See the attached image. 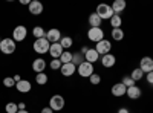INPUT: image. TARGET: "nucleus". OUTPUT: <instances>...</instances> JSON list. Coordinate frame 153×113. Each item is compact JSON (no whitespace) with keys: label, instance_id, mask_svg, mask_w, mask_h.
<instances>
[{"label":"nucleus","instance_id":"473e14b6","mask_svg":"<svg viewBox=\"0 0 153 113\" xmlns=\"http://www.w3.org/2000/svg\"><path fill=\"white\" fill-rule=\"evenodd\" d=\"M3 86H5V87H8V89H9V87H14V86H16V81H14V78L6 77V78L3 80Z\"/></svg>","mask_w":153,"mask_h":113},{"label":"nucleus","instance_id":"a211bd4d","mask_svg":"<svg viewBox=\"0 0 153 113\" xmlns=\"http://www.w3.org/2000/svg\"><path fill=\"white\" fill-rule=\"evenodd\" d=\"M98 58H100V54L95 51V49H91V47H89V51L84 54V61L91 63V64H94L95 61H98Z\"/></svg>","mask_w":153,"mask_h":113},{"label":"nucleus","instance_id":"f03ea898","mask_svg":"<svg viewBox=\"0 0 153 113\" xmlns=\"http://www.w3.org/2000/svg\"><path fill=\"white\" fill-rule=\"evenodd\" d=\"M97 14L101 17V20H110L113 17V11H112L110 5L101 3V5L97 6Z\"/></svg>","mask_w":153,"mask_h":113},{"label":"nucleus","instance_id":"bb28decb","mask_svg":"<svg viewBox=\"0 0 153 113\" xmlns=\"http://www.w3.org/2000/svg\"><path fill=\"white\" fill-rule=\"evenodd\" d=\"M48 81H49V78H48V75H46V73L42 72V73H37V75H35V83H37V84L45 86Z\"/></svg>","mask_w":153,"mask_h":113},{"label":"nucleus","instance_id":"423d86ee","mask_svg":"<svg viewBox=\"0 0 153 113\" xmlns=\"http://www.w3.org/2000/svg\"><path fill=\"white\" fill-rule=\"evenodd\" d=\"M28 35V29L23 26V24H19V26L14 28V31H12V40H14L16 43L19 41H23L25 38H26Z\"/></svg>","mask_w":153,"mask_h":113},{"label":"nucleus","instance_id":"c756f323","mask_svg":"<svg viewBox=\"0 0 153 113\" xmlns=\"http://www.w3.org/2000/svg\"><path fill=\"white\" fill-rule=\"evenodd\" d=\"M5 110H6V113H17L19 112V106L16 103H8L5 106Z\"/></svg>","mask_w":153,"mask_h":113},{"label":"nucleus","instance_id":"4c0bfd02","mask_svg":"<svg viewBox=\"0 0 153 113\" xmlns=\"http://www.w3.org/2000/svg\"><path fill=\"white\" fill-rule=\"evenodd\" d=\"M118 113H130V112H129V109H127V107H121L118 110Z\"/></svg>","mask_w":153,"mask_h":113},{"label":"nucleus","instance_id":"1a4fd4ad","mask_svg":"<svg viewBox=\"0 0 153 113\" xmlns=\"http://www.w3.org/2000/svg\"><path fill=\"white\" fill-rule=\"evenodd\" d=\"M139 69L144 73H150L153 72V58L152 57H143L139 61Z\"/></svg>","mask_w":153,"mask_h":113},{"label":"nucleus","instance_id":"37998d69","mask_svg":"<svg viewBox=\"0 0 153 113\" xmlns=\"http://www.w3.org/2000/svg\"><path fill=\"white\" fill-rule=\"evenodd\" d=\"M0 41H2V38H0Z\"/></svg>","mask_w":153,"mask_h":113},{"label":"nucleus","instance_id":"2f4dec72","mask_svg":"<svg viewBox=\"0 0 153 113\" xmlns=\"http://www.w3.org/2000/svg\"><path fill=\"white\" fill-rule=\"evenodd\" d=\"M61 61L60 60H52V61H51V69H52V70H60L61 69Z\"/></svg>","mask_w":153,"mask_h":113},{"label":"nucleus","instance_id":"7ed1b4c3","mask_svg":"<svg viewBox=\"0 0 153 113\" xmlns=\"http://www.w3.org/2000/svg\"><path fill=\"white\" fill-rule=\"evenodd\" d=\"M87 38L94 43H100L101 40H104V31L101 28H91L87 31Z\"/></svg>","mask_w":153,"mask_h":113},{"label":"nucleus","instance_id":"ea45409f","mask_svg":"<svg viewBox=\"0 0 153 113\" xmlns=\"http://www.w3.org/2000/svg\"><path fill=\"white\" fill-rule=\"evenodd\" d=\"M87 51H89V47H87V46H83V47H81V51H80V52H81V54L84 55V54H86Z\"/></svg>","mask_w":153,"mask_h":113},{"label":"nucleus","instance_id":"412c9836","mask_svg":"<svg viewBox=\"0 0 153 113\" xmlns=\"http://www.w3.org/2000/svg\"><path fill=\"white\" fill-rule=\"evenodd\" d=\"M101 23H103V20H101V17L97 12H92L89 16V24H91V28H101Z\"/></svg>","mask_w":153,"mask_h":113},{"label":"nucleus","instance_id":"7c9ffc66","mask_svg":"<svg viewBox=\"0 0 153 113\" xmlns=\"http://www.w3.org/2000/svg\"><path fill=\"white\" fill-rule=\"evenodd\" d=\"M89 81H91V84L97 86V84L101 83V77H100V75H97V73H94V75H91V77H89Z\"/></svg>","mask_w":153,"mask_h":113},{"label":"nucleus","instance_id":"79ce46f5","mask_svg":"<svg viewBox=\"0 0 153 113\" xmlns=\"http://www.w3.org/2000/svg\"><path fill=\"white\" fill-rule=\"evenodd\" d=\"M17 113H29V112H28V110H19Z\"/></svg>","mask_w":153,"mask_h":113},{"label":"nucleus","instance_id":"cd10ccee","mask_svg":"<svg viewBox=\"0 0 153 113\" xmlns=\"http://www.w3.org/2000/svg\"><path fill=\"white\" fill-rule=\"evenodd\" d=\"M60 44H61V47H63V49H69V47L74 44V40L71 38V37H61Z\"/></svg>","mask_w":153,"mask_h":113},{"label":"nucleus","instance_id":"f257e3e1","mask_svg":"<svg viewBox=\"0 0 153 113\" xmlns=\"http://www.w3.org/2000/svg\"><path fill=\"white\" fill-rule=\"evenodd\" d=\"M0 52H3L5 55H11L16 52V41L12 38H3L0 41Z\"/></svg>","mask_w":153,"mask_h":113},{"label":"nucleus","instance_id":"f704fd0d","mask_svg":"<svg viewBox=\"0 0 153 113\" xmlns=\"http://www.w3.org/2000/svg\"><path fill=\"white\" fill-rule=\"evenodd\" d=\"M146 80H147V83H149L150 86H153V72L146 73Z\"/></svg>","mask_w":153,"mask_h":113},{"label":"nucleus","instance_id":"58836bf2","mask_svg":"<svg viewBox=\"0 0 153 113\" xmlns=\"http://www.w3.org/2000/svg\"><path fill=\"white\" fill-rule=\"evenodd\" d=\"M12 78H14V81H16V84H17L19 81H22V77H20V75H19V73L16 75V77H12Z\"/></svg>","mask_w":153,"mask_h":113},{"label":"nucleus","instance_id":"4468645a","mask_svg":"<svg viewBox=\"0 0 153 113\" xmlns=\"http://www.w3.org/2000/svg\"><path fill=\"white\" fill-rule=\"evenodd\" d=\"M115 63H117V58H115L113 54H106V55L101 57V64L104 67H113Z\"/></svg>","mask_w":153,"mask_h":113},{"label":"nucleus","instance_id":"2eb2a0df","mask_svg":"<svg viewBox=\"0 0 153 113\" xmlns=\"http://www.w3.org/2000/svg\"><path fill=\"white\" fill-rule=\"evenodd\" d=\"M75 70H76V66H75V64H72V63L63 64V66H61V69H60V72H61L63 77H72V75L75 73Z\"/></svg>","mask_w":153,"mask_h":113},{"label":"nucleus","instance_id":"c85d7f7f","mask_svg":"<svg viewBox=\"0 0 153 113\" xmlns=\"http://www.w3.org/2000/svg\"><path fill=\"white\" fill-rule=\"evenodd\" d=\"M60 61H61V64H68V63H72V52L65 51V52L61 54V57H60Z\"/></svg>","mask_w":153,"mask_h":113},{"label":"nucleus","instance_id":"72a5a7b5","mask_svg":"<svg viewBox=\"0 0 153 113\" xmlns=\"http://www.w3.org/2000/svg\"><path fill=\"white\" fill-rule=\"evenodd\" d=\"M126 87H132V86H135V81L130 78V77H123V81H121Z\"/></svg>","mask_w":153,"mask_h":113},{"label":"nucleus","instance_id":"f8f14e48","mask_svg":"<svg viewBox=\"0 0 153 113\" xmlns=\"http://www.w3.org/2000/svg\"><path fill=\"white\" fill-rule=\"evenodd\" d=\"M126 0H115V2L110 5V8H112V11H113V14H117V16H120L121 12L126 9Z\"/></svg>","mask_w":153,"mask_h":113},{"label":"nucleus","instance_id":"dca6fc26","mask_svg":"<svg viewBox=\"0 0 153 113\" xmlns=\"http://www.w3.org/2000/svg\"><path fill=\"white\" fill-rule=\"evenodd\" d=\"M126 95L129 96L130 99H138V98H141L143 92H141V89H139L138 86H132V87H127Z\"/></svg>","mask_w":153,"mask_h":113},{"label":"nucleus","instance_id":"ddd939ff","mask_svg":"<svg viewBox=\"0 0 153 113\" xmlns=\"http://www.w3.org/2000/svg\"><path fill=\"white\" fill-rule=\"evenodd\" d=\"M29 12L32 16H40L43 12V5L38 2V0H32L29 3Z\"/></svg>","mask_w":153,"mask_h":113},{"label":"nucleus","instance_id":"39448f33","mask_svg":"<svg viewBox=\"0 0 153 113\" xmlns=\"http://www.w3.org/2000/svg\"><path fill=\"white\" fill-rule=\"evenodd\" d=\"M49 107L52 109L54 112H60L65 109V98L61 95H54L52 98L49 99Z\"/></svg>","mask_w":153,"mask_h":113},{"label":"nucleus","instance_id":"0eeeda50","mask_svg":"<svg viewBox=\"0 0 153 113\" xmlns=\"http://www.w3.org/2000/svg\"><path fill=\"white\" fill-rule=\"evenodd\" d=\"M76 70H78V75L83 78H89L91 75H94V64H91V63H81V64L76 67Z\"/></svg>","mask_w":153,"mask_h":113},{"label":"nucleus","instance_id":"a19ab883","mask_svg":"<svg viewBox=\"0 0 153 113\" xmlns=\"http://www.w3.org/2000/svg\"><path fill=\"white\" fill-rule=\"evenodd\" d=\"M20 3H22V5H28V6H29V3H31V0H22Z\"/></svg>","mask_w":153,"mask_h":113},{"label":"nucleus","instance_id":"9d476101","mask_svg":"<svg viewBox=\"0 0 153 113\" xmlns=\"http://www.w3.org/2000/svg\"><path fill=\"white\" fill-rule=\"evenodd\" d=\"M61 32L58 31V29H49L48 32H46V40L51 43V44H54V43H60V40H61Z\"/></svg>","mask_w":153,"mask_h":113},{"label":"nucleus","instance_id":"9b49d317","mask_svg":"<svg viewBox=\"0 0 153 113\" xmlns=\"http://www.w3.org/2000/svg\"><path fill=\"white\" fill-rule=\"evenodd\" d=\"M63 52L65 51H63V47H61L60 43H54V44H51V47H49V54H51V57H52V60H60Z\"/></svg>","mask_w":153,"mask_h":113},{"label":"nucleus","instance_id":"b1692460","mask_svg":"<svg viewBox=\"0 0 153 113\" xmlns=\"http://www.w3.org/2000/svg\"><path fill=\"white\" fill-rule=\"evenodd\" d=\"M32 35L35 37V40H40V38H45L46 37V32H45V29L42 26H35L32 29Z\"/></svg>","mask_w":153,"mask_h":113},{"label":"nucleus","instance_id":"f3484780","mask_svg":"<svg viewBox=\"0 0 153 113\" xmlns=\"http://www.w3.org/2000/svg\"><path fill=\"white\" fill-rule=\"evenodd\" d=\"M45 69H46V61L43 58H37L32 61V70L35 73H42Z\"/></svg>","mask_w":153,"mask_h":113},{"label":"nucleus","instance_id":"6ab92c4d","mask_svg":"<svg viewBox=\"0 0 153 113\" xmlns=\"http://www.w3.org/2000/svg\"><path fill=\"white\" fill-rule=\"evenodd\" d=\"M31 83L28 81V80H22V81H19L17 84H16V89L20 92V93H28V92H31Z\"/></svg>","mask_w":153,"mask_h":113},{"label":"nucleus","instance_id":"e433bc0d","mask_svg":"<svg viewBox=\"0 0 153 113\" xmlns=\"http://www.w3.org/2000/svg\"><path fill=\"white\" fill-rule=\"evenodd\" d=\"M17 106H19V110H26V104L25 103H19Z\"/></svg>","mask_w":153,"mask_h":113},{"label":"nucleus","instance_id":"393cba45","mask_svg":"<svg viewBox=\"0 0 153 113\" xmlns=\"http://www.w3.org/2000/svg\"><path fill=\"white\" fill-rule=\"evenodd\" d=\"M112 38L115 41H121L124 38V32L121 28H117V29H112Z\"/></svg>","mask_w":153,"mask_h":113},{"label":"nucleus","instance_id":"aec40b11","mask_svg":"<svg viewBox=\"0 0 153 113\" xmlns=\"http://www.w3.org/2000/svg\"><path fill=\"white\" fill-rule=\"evenodd\" d=\"M126 92H127V87L123 83H117L112 87V95L113 96H123V95H126Z\"/></svg>","mask_w":153,"mask_h":113},{"label":"nucleus","instance_id":"6e6552de","mask_svg":"<svg viewBox=\"0 0 153 113\" xmlns=\"http://www.w3.org/2000/svg\"><path fill=\"white\" fill-rule=\"evenodd\" d=\"M110 49H112V44H110L109 40H101V41L97 43V46H95V51H97L101 57L106 55V54H110Z\"/></svg>","mask_w":153,"mask_h":113},{"label":"nucleus","instance_id":"5701e85b","mask_svg":"<svg viewBox=\"0 0 153 113\" xmlns=\"http://www.w3.org/2000/svg\"><path fill=\"white\" fill-rule=\"evenodd\" d=\"M144 72L141 70V69H139V67H136V69H133L132 70V73H130V78L133 80V81H139V80H143L144 78Z\"/></svg>","mask_w":153,"mask_h":113},{"label":"nucleus","instance_id":"20e7f679","mask_svg":"<svg viewBox=\"0 0 153 113\" xmlns=\"http://www.w3.org/2000/svg\"><path fill=\"white\" fill-rule=\"evenodd\" d=\"M32 47H34V51H35L37 54H46V52H49L51 43L46 40V37H45V38L35 40V41H34V44H32Z\"/></svg>","mask_w":153,"mask_h":113},{"label":"nucleus","instance_id":"4be33fe9","mask_svg":"<svg viewBox=\"0 0 153 113\" xmlns=\"http://www.w3.org/2000/svg\"><path fill=\"white\" fill-rule=\"evenodd\" d=\"M81 63H84V55L81 52H74L72 54V64H75L76 67H78Z\"/></svg>","mask_w":153,"mask_h":113},{"label":"nucleus","instance_id":"a878e982","mask_svg":"<svg viewBox=\"0 0 153 113\" xmlns=\"http://www.w3.org/2000/svg\"><path fill=\"white\" fill-rule=\"evenodd\" d=\"M110 24H112V29H117L123 24V20H121V16H117L113 14V17L110 18Z\"/></svg>","mask_w":153,"mask_h":113},{"label":"nucleus","instance_id":"c9c22d12","mask_svg":"<svg viewBox=\"0 0 153 113\" xmlns=\"http://www.w3.org/2000/svg\"><path fill=\"white\" fill-rule=\"evenodd\" d=\"M42 113H54V110L51 107H45V109H42Z\"/></svg>","mask_w":153,"mask_h":113}]
</instances>
